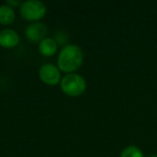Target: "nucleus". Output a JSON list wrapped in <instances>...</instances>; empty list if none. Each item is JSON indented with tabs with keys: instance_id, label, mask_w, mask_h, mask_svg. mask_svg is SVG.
<instances>
[{
	"instance_id": "f257e3e1",
	"label": "nucleus",
	"mask_w": 157,
	"mask_h": 157,
	"mask_svg": "<svg viewBox=\"0 0 157 157\" xmlns=\"http://www.w3.org/2000/svg\"><path fill=\"white\" fill-rule=\"evenodd\" d=\"M84 61L83 50L76 44H68L60 50L57 57V67L66 74L75 73Z\"/></svg>"
},
{
	"instance_id": "f03ea898",
	"label": "nucleus",
	"mask_w": 157,
	"mask_h": 157,
	"mask_svg": "<svg viewBox=\"0 0 157 157\" xmlns=\"http://www.w3.org/2000/svg\"><path fill=\"white\" fill-rule=\"evenodd\" d=\"M60 90L65 95L69 97H80L85 93L87 83L83 75L75 73L65 74L60 81Z\"/></svg>"
},
{
	"instance_id": "7ed1b4c3",
	"label": "nucleus",
	"mask_w": 157,
	"mask_h": 157,
	"mask_svg": "<svg viewBox=\"0 0 157 157\" xmlns=\"http://www.w3.org/2000/svg\"><path fill=\"white\" fill-rule=\"evenodd\" d=\"M20 14L23 20L30 23L40 22L46 14V6L39 0H26L21 5Z\"/></svg>"
},
{
	"instance_id": "20e7f679",
	"label": "nucleus",
	"mask_w": 157,
	"mask_h": 157,
	"mask_svg": "<svg viewBox=\"0 0 157 157\" xmlns=\"http://www.w3.org/2000/svg\"><path fill=\"white\" fill-rule=\"evenodd\" d=\"M39 78L42 83L48 86H56L60 84L61 71L53 63H44L39 69Z\"/></svg>"
},
{
	"instance_id": "39448f33",
	"label": "nucleus",
	"mask_w": 157,
	"mask_h": 157,
	"mask_svg": "<svg viewBox=\"0 0 157 157\" xmlns=\"http://www.w3.org/2000/svg\"><path fill=\"white\" fill-rule=\"evenodd\" d=\"M24 33H25V37L27 38L28 41L39 44L42 40L48 37V28L46 26V24H44V23L36 22V23H30V24L27 25Z\"/></svg>"
},
{
	"instance_id": "423d86ee",
	"label": "nucleus",
	"mask_w": 157,
	"mask_h": 157,
	"mask_svg": "<svg viewBox=\"0 0 157 157\" xmlns=\"http://www.w3.org/2000/svg\"><path fill=\"white\" fill-rule=\"evenodd\" d=\"M21 42V37L14 29L3 28L0 30V46L5 48H13Z\"/></svg>"
},
{
	"instance_id": "0eeeda50",
	"label": "nucleus",
	"mask_w": 157,
	"mask_h": 157,
	"mask_svg": "<svg viewBox=\"0 0 157 157\" xmlns=\"http://www.w3.org/2000/svg\"><path fill=\"white\" fill-rule=\"evenodd\" d=\"M58 44L54 38L46 37L38 44V51L44 57H52L58 52Z\"/></svg>"
},
{
	"instance_id": "6e6552de",
	"label": "nucleus",
	"mask_w": 157,
	"mask_h": 157,
	"mask_svg": "<svg viewBox=\"0 0 157 157\" xmlns=\"http://www.w3.org/2000/svg\"><path fill=\"white\" fill-rule=\"evenodd\" d=\"M15 10L10 8L6 3L0 6V25L9 26L15 21Z\"/></svg>"
},
{
	"instance_id": "1a4fd4ad",
	"label": "nucleus",
	"mask_w": 157,
	"mask_h": 157,
	"mask_svg": "<svg viewBox=\"0 0 157 157\" xmlns=\"http://www.w3.org/2000/svg\"><path fill=\"white\" fill-rule=\"evenodd\" d=\"M120 157H144V155L137 145H128L121 152Z\"/></svg>"
},
{
	"instance_id": "9d476101",
	"label": "nucleus",
	"mask_w": 157,
	"mask_h": 157,
	"mask_svg": "<svg viewBox=\"0 0 157 157\" xmlns=\"http://www.w3.org/2000/svg\"><path fill=\"white\" fill-rule=\"evenodd\" d=\"M53 38H54V40L57 42L58 46H63V48H65L66 45L70 44L69 43V35H68L65 30H61V29L57 30L56 33H55V35Z\"/></svg>"
},
{
	"instance_id": "9b49d317",
	"label": "nucleus",
	"mask_w": 157,
	"mask_h": 157,
	"mask_svg": "<svg viewBox=\"0 0 157 157\" xmlns=\"http://www.w3.org/2000/svg\"><path fill=\"white\" fill-rule=\"evenodd\" d=\"M6 5L9 6V7L12 8V9H15L16 7L20 8L21 5H22V2L18 1V0H7V1H6Z\"/></svg>"
},
{
	"instance_id": "f8f14e48",
	"label": "nucleus",
	"mask_w": 157,
	"mask_h": 157,
	"mask_svg": "<svg viewBox=\"0 0 157 157\" xmlns=\"http://www.w3.org/2000/svg\"><path fill=\"white\" fill-rule=\"evenodd\" d=\"M150 157H157V154H154V155H152V156H150Z\"/></svg>"
}]
</instances>
